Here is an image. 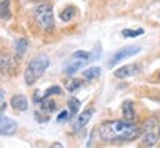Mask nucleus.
I'll return each instance as SVG.
<instances>
[{"mask_svg":"<svg viewBox=\"0 0 160 148\" xmlns=\"http://www.w3.org/2000/svg\"><path fill=\"white\" fill-rule=\"evenodd\" d=\"M48 67H49V58L46 55H39L34 59H31L30 64L27 65V68H25V73H24L25 83L28 86L36 83L43 76V73L48 70Z\"/></svg>","mask_w":160,"mask_h":148,"instance_id":"nucleus-2","label":"nucleus"},{"mask_svg":"<svg viewBox=\"0 0 160 148\" xmlns=\"http://www.w3.org/2000/svg\"><path fill=\"white\" fill-rule=\"evenodd\" d=\"M122 113H123L125 120L132 121V120L135 119V110H133V104H132L131 101L125 102V104H123V108H122Z\"/></svg>","mask_w":160,"mask_h":148,"instance_id":"nucleus-10","label":"nucleus"},{"mask_svg":"<svg viewBox=\"0 0 160 148\" xmlns=\"http://www.w3.org/2000/svg\"><path fill=\"white\" fill-rule=\"evenodd\" d=\"M68 107H70V111H68L70 117H73V116L77 114V111H79V108H80V101L77 99V98H70Z\"/></svg>","mask_w":160,"mask_h":148,"instance_id":"nucleus-14","label":"nucleus"},{"mask_svg":"<svg viewBox=\"0 0 160 148\" xmlns=\"http://www.w3.org/2000/svg\"><path fill=\"white\" fill-rule=\"evenodd\" d=\"M144 34V30L142 28H137V30H129L126 28L122 31V36L123 37H138V36H142Z\"/></svg>","mask_w":160,"mask_h":148,"instance_id":"nucleus-15","label":"nucleus"},{"mask_svg":"<svg viewBox=\"0 0 160 148\" xmlns=\"http://www.w3.org/2000/svg\"><path fill=\"white\" fill-rule=\"evenodd\" d=\"M99 74H101V68L99 67H91V68L83 71V77L88 80H95L99 77Z\"/></svg>","mask_w":160,"mask_h":148,"instance_id":"nucleus-11","label":"nucleus"},{"mask_svg":"<svg viewBox=\"0 0 160 148\" xmlns=\"http://www.w3.org/2000/svg\"><path fill=\"white\" fill-rule=\"evenodd\" d=\"M27 49V40L25 39H19L17 42V55L18 58H21L24 55V52Z\"/></svg>","mask_w":160,"mask_h":148,"instance_id":"nucleus-16","label":"nucleus"},{"mask_svg":"<svg viewBox=\"0 0 160 148\" xmlns=\"http://www.w3.org/2000/svg\"><path fill=\"white\" fill-rule=\"evenodd\" d=\"M92 59V53L91 52H86V51H77L74 52L73 55H71V58H70L68 64H67V67H65V74H74L77 73L82 67H85L86 64L89 62Z\"/></svg>","mask_w":160,"mask_h":148,"instance_id":"nucleus-4","label":"nucleus"},{"mask_svg":"<svg viewBox=\"0 0 160 148\" xmlns=\"http://www.w3.org/2000/svg\"><path fill=\"white\" fill-rule=\"evenodd\" d=\"M65 119H70V113H68V111H61V113H59V116L57 117L58 121H64Z\"/></svg>","mask_w":160,"mask_h":148,"instance_id":"nucleus-21","label":"nucleus"},{"mask_svg":"<svg viewBox=\"0 0 160 148\" xmlns=\"http://www.w3.org/2000/svg\"><path fill=\"white\" fill-rule=\"evenodd\" d=\"M34 19L37 25L45 31H51L55 25V19H53V11L52 6L48 3H42L36 7L34 11Z\"/></svg>","mask_w":160,"mask_h":148,"instance_id":"nucleus-3","label":"nucleus"},{"mask_svg":"<svg viewBox=\"0 0 160 148\" xmlns=\"http://www.w3.org/2000/svg\"><path fill=\"white\" fill-rule=\"evenodd\" d=\"M159 135H160V129H159Z\"/></svg>","mask_w":160,"mask_h":148,"instance_id":"nucleus-24","label":"nucleus"},{"mask_svg":"<svg viewBox=\"0 0 160 148\" xmlns=\"http://www.w3.org/2000/svg\"><path fill=\"white\" fill-rule=\"evenodd\" d=\"M40 2H43V3H45V0H40Z\"/></svg>","mask_w":160,"mask_h":148,"instance_id":"nucleus-23","label":"nucleus"},{"mask_svg":"<svg viewBox=\"0 0 160 148\" xmlns=\"http://www.w3.org/2000/svg\"><path fill=\"white\" fill-rule=\"evenodd\" d=\"M139 51H141L139 46H126V47H123V49H120L114 57H113V59L110 61V65H116L117 62L123 61V59H126V58L133 57V55L138 53Z\"/></svg>","mask_w":160,"mask_h":148,"instance_id":"nucleus-5","label":"nucleus"},{"mask_svg":"<svg viewBox=\"0 0 160 148\" xmlns=\"http://www.w3.org/2000/svg\"><path fill=\"white\" fill-rule=\"evenodd\" d=\"M11 105L13 110L17 111H25L28 108V101L24 95H13L11 99Z\"/></svg>","mask_w":160,"mask_h":148,"instance_id":"nucleus-8","label":"nucleus"},{"mask_svg":"<svg viewBox=\"0 0 160 148\" xmlns=\"http://www.w3.org/2000/svg\"><path fill=\"white\" fill-rule=\"evenodd\" d=\"M55 93H57V95L61 93V87H59V86H52V87H49V89L43 93V99H48L51 95H55Z\"/></svg>","mask_w":160,"mask_h":148,"instance_id":"nucleus-17","label":"nucleus"},{"mask_svg":"<svg viewBox=\"0 0 160 148\" xmlns=\"http://www.w3.org/2000/svg\"><path fill=\"white\" fill-rule=\"evenodd\" d=\"M144 145H147V147H151V145H154L156 144V135L154 133H147L142 139Z\"/></svg>","mask_w":160,"mask_h":148,"instance_id":"nucleus-18","label":"nucleus"},{"mask_svg":"<svg viewBox=\"0 0 160 148\" xmlns=\"http://www.w3.org/2000/svg\"><path fill=\"white\" fill-rule=\"evenodd\" d=\"M92 114H93V108H88L83 113H80L77 121H76V127H83L85 125H88V121L92 119Z\"/></svg>","mask_w":160,"mask_h":148,"instance_id":"nucleus-9","label":"nucleus"},{"mask_svg":"<svg viewBox=\"0 0 160 148\" xmlns=\"http://www.w3.org/2000/svg\"><path fill=\"white\" fill-rule=\"evenodd\" d=\"M0 18L9 19L11 18V9H9V0H3L0 3Z\"/></svg>","mask_w":160,"mask_h":148,"instance_id":"nucleus-12","label":"nucleus"},{"mask_svg":"<svg viewBox=\"0 0 160 148\" xmlns=\"http://www.w3.org/2000/svg\"><path fill=\"white\" fill-rule=\"evenodd\" d=\"M43 110L53 111V110H55V102H53V101H45V99H43Z\"/></svg>","mask_w":160,"mask_h":148,"instance_id":"nucleus-20","label":"nucleus"},{"mask_svg":"<svg viewBox=\"0 0 160 148\" xmlns=\"http://www.w3.org/2000/svg\"><path fill=\"white\" fill-rule=\"evenodd\" d=\"M80 86H82V81L80 80H71L70 83H67V89L70 92H74L76 89H79Z\"/></svg>","mask_w":160,"mask_h":148,"instance_id":"nucleus-19","label":"nucleus"},{"mask_svg":"<svg viewBox=\"0 0 160 148\" xmlns=\"http://www.w3.org/2000/svg\"><path fill=\"white\" fill-rule=\"evenodd\" d=\"M76 15V11L73 6H70V7H65L61 13H59V18L62 19V21H71Z\"/></svg>","mask_w":160,"mask_h":148,"instance_id":"nucleus-13","label":"nucleus"},{"mask_svg":"<svg viewBox=\"0 0 160 148\" xmlns=\"http://www.w3.org/2000/svg\"><path fill=\"white\" fill-rule=\"evenodd\" d=\"M99 136L102 141H132L139 136V127L128 120L105 121L99 127Z\"/></svg>","mask_w":160,"mask_h":148,"instance_id":"nucleus-1","label":"nucleus"},{"mask_svg":"<svg viewBox=\"0 0 160 148\" xmlns=\"http://www.w3.org/2000/svg\"><path fill=\"white\" fill-rule=\"evenodd\" d=\"M139 71V65L138 64H131V65H123L114 71V76L119 79H126V77H131Z\"/></svg>","mask_w":160,"mask_h":148,"instance_id":"nucleus-7","label":"nucleus"},{"mask_svg":"<svg viewBox=\"0 0 160 148\" xmlns=\"http://www.w3.org/2000/svg\"><path fill=\"white\" fill-rule=\"evenodd\" d=\"M18 129L17 121H13L9 117H3L0 119V135L3 136H9V135H13Z\"/></svg>","mask_w":160,"mask_h":148,"instance_id":"nucleus-6","label":"nucleus"},{"mask_svg":"<svg viewBox=\"0 0 160 148\" xmlns=\"http://www.w3.org/2000/svg\"><path fill=\"white\" fill-rule=\"evenodd\" d=\"M51 148H64L62 147V144H59V142H53L51 145Z\"/></svg>","mask_w":160,"mask_h":148,"instance_id":"nucleus-22","label":"nucleus"}]
</instances>
